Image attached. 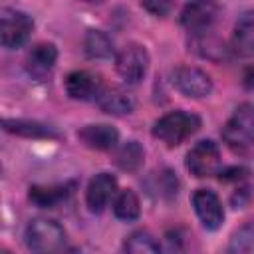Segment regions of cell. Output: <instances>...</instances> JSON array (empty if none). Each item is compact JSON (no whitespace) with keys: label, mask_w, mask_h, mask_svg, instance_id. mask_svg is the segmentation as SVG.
Returning <instances> with one entry per match:
<instances>
[{"label":"cell","mask_w":254,"mask_h":254,"mask_svg":"<svg viewBox=\"0 0 254 254\" xmlns=\"http://www.w3.org/2000/svg\"><path fill=\"white\" fill-rule=\"evenodd\" d=\"M200 129V117L189 111H171L153 125V137L167 147H177Z\"/></svg>","instance_id":"obj_1"},{"label":"cell","mask_w":254,"mask_h":254,"mask_svg":"<svg viewBox=\"0 0 254 254\" xmlns=\"http://www.w3.org/2000/svg\"><path fill=\"white\" fill-rule=\"evenodd\" d=\"M222 139L236 153H244L254 145V103L244 101L234 109L222 127Z\"/></svg>","instance_id":"obj_2"},{"label":"cell","mask_w":254,"mask_h":254,"mask_svg":"<svg viewBox=\"0 0 254 254\" xmlns=\"http://www.w3.org/2000/svg\"><path fill=\"white\" fill-rule=\"evenodd\" d=\"M26 244L34 252H56L65 246V230L52 218H34L26 226Z\"/></svg>","instance_id":"obj_3"},{"label":"cell","mask_w":254,"mask_h":254,"mask_svg":"<svg viewBox=\"0 0 254 254\" xmlns=\"http://www.w3.org/2000/svg\"><path fill=\"white\" fill-rule=\"evenodd\" d=\"M218 18L220 6L214 0H192L181 12V24L189 34H192V38L210 34Z\"/></svg>","instance_id":"obj_4"},{"label":"cell","mask_w":254,"mask_h":254,"mask_svg":"<svg viewBox=\"0 0 254 254\" xmlns=\"http://www.w3.org/2000/svg\"><path fill=\"white\" fill-rule=\"evenodd\" d=\"M34 30V20L20 10L2 8L0 12V40L6 50L22 48Z\"/></svg>","instance_id":"obj_5"},{"label":"cell","mask_w":254,"mask_h":254,"mask_svg":"<svg viewBox=\"0 0 254 254\" xmlns=\"http://www.w3.org/2000/svg\"><path fill=\"white\" fill-rule=\"evenodd\" d=\"M147 67H149V54L139 44H127L115 56V69L127 85L141 83L147 73Z\"/></svg>","instance_id":"obj_6"},{"label":"cell","mask_w":254,"mask_h":254,"mask_svg":"<svg viewBox=\"0 0 254 254\" xmlns=\"http://www.w3.org/2000/svg\"><path fill=\"white\" fill-rule=\"evenodd\" d=\"M171 83L185 95L192 99L206 97L212 91V79L206 71L192 65H179L171 73Z\"/></svg>","instance_id":"obj_7"},{"label":"cell","mask_w":254,"mask_h":254,"mask_svg":"<svg viewBox=\"0 0 254 254\" xmlns=\"http://www.w3.org/2000/svg\"><path fill=\"white\" fill-rule=\"evenodd\" d=\"M187 169L198 179L216 175L220 169L218 145L210 139H202V141L194 143V147L187 153Z\"/></svg>","instance_id":"obj_8"},{"label":"cell","mask_w":254,"mask_h":254,"mask_svg":"<svg viewBox=\"0 0 254 254\" xmlns=\"http://www.w3.org/2000/svg\"><path fill=\"white\" fill-rule=\"evenodd\" d=\"M192 206L196 216L200 218L202 226L208 230H216L222 226L224 222V210H222V202L216 196L214 190L210 189H198L192 194Z\"/></svg>","instance_id":"obj_9"},{"label":"cell","mask_w":254,"mask_h":254,"mask_svg":"<svg viewBox=\"0 0 254 254\" xmlns=\"http://www.w3.org/2000/svg\"><path fill=\"white\" fill-rule=\"evenodd\" d=\"M115 192H117V179L109 173H99L87 185L85 202L91 212H101L109 204Z\"/></svg>","instance_id":"obj_10"},{"label":"cell","mask_w":254,"mask_h":254,"mask_svg":"<svg viewBox=\"0 0 254 254\" xmlns=\"http://www.w3.org/2000/svg\"><path fill=\"white\" fill-rule=\"evenodd\" d=\"M56 60H58V50L54 44H38L30 50L28 58H26V71L38 79L44 81L50 77V73L56 67Z\"/></svg>","instance_id":"obj_11"},{"label":"cell","mask_w":254,"mask_h":254,"mask_svg":"<svg viewBox=\"0 0 254 254\" xmlns=\"http://www.w3.org/2000/svg\"><path fill=\"white\" fill-rule=\"evenodd\" d=\"M65 91L71 99H79V101L95 99L101 91V79L97 73H91L87 69H77L65 77Z\"/></svg>","instance_id":"obj_12"},{"label":"cell","mask_w":254,"mask_h":254,"mask_svg":"<svg viewBox=\"0 0 254 254\" xmlns=\"http://www.w3.org/2000/svg\"><path fill=\"white\" fill-rule=\"evenodd\" d=\"M77 135L83 141V145H87L89 149H95V151H109L117 145V139H119L117 129L111 125H105V123L85 125L83 129H79Z\"/></svg>","instance_id":"obj_13"},{"label":"cell","mask_w":254,"mask_h":254,"mask_svg":"<svg viewBox=\"0 0 254 254\" xmlns=\"http://www.w3.org/2000/svg\"><path fill=\"white\" fill-rule=\"evenodd\" d=\"M97 105L101 111L109 113V115H127L133 111L135 101L133 97L121 89V87H109V89H101L99 95L95 97Z\"/></svg>","instance_id":"obj_14"},{"label":"cell","mask_w":254,"mask_h":254,"mask_svg":"<svg viewBox=\"0 0 254 254\" xmlns=\"http://www.w3.org/2000/svg\"><path fill=\"white\" fill-rule=\"evenodd\" d=\"M234 48L244 56H254V10L244 12L234 24Z\"/></svg>","instance_id":"obj_15"},{"label":"cell","mask_w":254,"mask_h":254,"mask_svg":"<svg viewBox=\"0 0 254 254\" xmlns=\"http://www.w3.org/2000/svg\"><path fill=\"white\" fill-rule=\"evenodd\" d=\"M4 131L20 135V137H32V139L58 137V131H54L52 127H48L44 123H38V121H30V119H6L4 121Z\"/></svg>","instance_id":"obj_16"},{"label":"cell","mask_w":254,"mask_h":254,"mask_svg":"<svg viewBox=\"0 0 254 254\" xmlns=\"http://www.w3.org/2000/svg\"><path fill=\"white\" fill-rule=\"evenodd\" d=\"M83 50L89 58L93 60H103V58H111L113 56V40L101 32V30H89L83 38Z\"/></svg>","instance_id":"obj_17"},{"label":"cell","mask_w":254,"mask_h":254,"mask_svg":"<svg viewBox=\"0 0 254 254\" xmlns=\"http://www.w3.org/2000/svg\"><path fill=\"white\" fill-rule=\"evenodd\" d=\"M143 159H145V149L137 141L123 143L115 153V165L123 171H137L143 165Z\"/></svg>","instance_id":"obj_18"},{"label":"cell","mask_w":254,"mask_h":254,"mask_svg":"<svg viewBox=\"0 0 254 254\" xmlns=\"http://www.w3.org/2000/svg\"><path fill=\"white\" fill-rule=\"evenodd\" d=\"M113 214L119 218V220H135L139 214H141V204H139V198L133 190L125 189L121 190L115 200H113Z\"/></svg>","instance_id":"obj_19"},{"label":"cell","mask_w":254,"mask_h":254,"mask_svg":"<svg viewBox=\"0 0 254 254\" xmlns=\"http://www.w3.org/2000/svg\"><path fill=\"white\" fill-rule=\"evenodd\" d=\"M65 187H32L30 189V200L40 208H54L58 202H62L67 196Z\"/></svg>","instance_id":"obj_20"},{"label":"cell","mask_w":254,"mask_h":254,"mask_svg":"<svg viewBox=\"0 0 254 254\" xmlns=\"http://www.w3.org/2000/svg\"><path fill=\"white\" fill-rule=\"evenodd\" d=\"M123 248L131 254H157L161 250V244L147 230H137L125 240Z\"/></svg>","instance_id":"obj_21"},{"label":"cell","mask_w":254,"mask_h":254,"mask_svg":"<svg viewBox=\"0 0 254 254\" xmlns=\"http://www.w3.org/2000/svg\"><path fill=\"white\" fill-rule=\"evenodd\" d=\"M141 4L149 14L157 18H165L173 10V0H141Z\"/></svg>","instance_id":"obj_22"},{"label":"cell","mask_w":254,"mask_h":254,"mask_svg":"<svg viewBox=\"0 0 254 254\" xmlns=\"http://www.w3.org/2000/svg\"><path fill=\"white\" fill-rule=\"evenodd\" d=\"M246 175H248V171L242 169V167H238V169H230V171H226V173H220V181H230V179L240 181V179H244Z\"/></svg>","instance_id":"obj_23"},{"label":"cell","mask_w":254,"mask_h":254,"mask_svg":"<svg viewBox=\"0 0 254 254\" xmlns=\"http://www.w3.org/2000/svg\"><path fill=\"white\" fill-rule=\"evenodd\" d=\"M242 83H244L248 89H254V65H250V67H246V69H244Z\"/></svg>","instance_id":"obj_24"},{"label":"cell","mask_w":254,"mask_h":254,"mask_svg":"<svg viewBox=\"0 0 254 254\" xmlns=\"http://www.w3.org/2000/svg\"><path fill=\"white\" fill-rule=\"evenodd\" d=\"M85 2H103V0H85Z\"/></svg>","instance_id":"obj_25"}]
</instances>
